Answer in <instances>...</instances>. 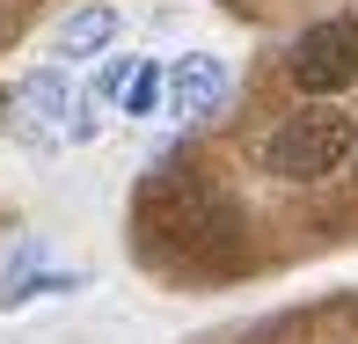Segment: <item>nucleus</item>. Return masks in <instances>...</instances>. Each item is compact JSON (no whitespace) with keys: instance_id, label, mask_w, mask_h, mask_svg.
<instances>
[{"instance_id":"obj_1","label":"nucleus","mask_w":358,"mask_h":344,"mask_svg":"<svg viewBox=\"0 0 358 344\" xmlns=\"http://www.w3.org/2000/svg\"><path fill=\"white\" fill-rule=\"evenodd\" d=\"M344 154H358L351 110L315 103V110H292L278 132L264 139V176H278V184H322V176H329Z\"/></svg>"},{"instance_id":"obj_2","label":"nucleus","mask_w":358,"mask_h":344,"mask_svg":"<svg viewBox=\"0 0 358 344\" xmlns=\"http://www.w3.org/2000/svg\"><path fill=\"white\" fill-rule=\"evenodd\" d=\"M285 74L300 95H344L358 81V15H322L292 37L285 52Z\"/></svg>"},{"instance_id":"obj_3","label":"nucleus","mask_w":358,"mask_h":344,"mask_svg":"<svg viewBox=\"0 0 358 344\" xmlns=\"http://www.w3.org/2000/svg\"><path fill=\"white\" fill-rule=\"evenodd\" d=\"M22 110H29V132L37 139H95V118L80 103L73 74L66 67H37L22 81Z\"/></svg>"},{"instance_id":"obj_4","label":"nucleus","mask_w":358,"mask_h":344,"mask_svg":"<svg viewBox=\"0 0 358 344\" xmlns=\"http://www.w3.org/2000/svg\"><path fill=\"white\" fill-rule=\"evenodd\" d=\"M95 95L117 103L124 118H154V110L169 103V67H161V59H103Z\"/></svg>"},{"instance_id":"obj_5","label":"nucleus","mask_w":358,"mask_h":344,"mask_svg":"<svg viewBox=\"0 0 358 344\" xmlns=\"http://www.w3.org/2000/svg\"><path fill=\"white\" fill-rule=\"evenodd\" d=\"M220 95H227V59L183 52V59L169 67V110H176V118H213Z\"/></svg>"},{"instance_id":"obj_6","label":"nucleus","mask_w":358,"mask_h":344,"mask_svg":"<svg viewBox=\"0 0 358 344\" xmlns=\"http://www.w3.org/2000/svg\"><path fill=\"white\" fill-rule=\"evenodd\" d=\"M110 44H117V8H103V0L59 22V59H103Z\"/></svg>"},{"instance_id":"obj_7","label":"nucleus","mask_w":358,"mask_h":344,"mask_svg":"<svg viewBox=\"0 0 358 344\" xmlns=\"http://www.w3.org/2000/svg\"><path fill=\"white\" fill-rule=\"evenodd\" d=\"M80 286V271H37V278H8L0 286V308H29V301H44V293H73Z\"/></svg>"},{"instance_id":"obj_8","label":"nucleus","mask_w":358,"mask_h":344,"mask_svg":"<svg viewBox=\"0 0 358 344\" xmlns=\"http://www.w3.org/2000/svg\"><path fill=\"white\" fill-rule=\"evenodd\" d=\"M0 110H8V103H0Z\"/></svg>"}]
</instances>
